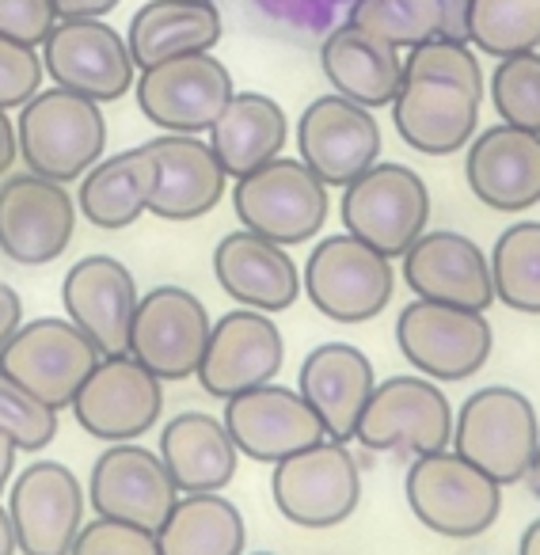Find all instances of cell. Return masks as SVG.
<instances>
[{
	"label": "cell",
	"mask_w": 540,
	"mask_h": 555,
	"mask_svg": "<svg viewBox=\"0 0 540 555\" xmlns=\"http://www.w3.org/2000/svg\"><path fill=\"white\" fill-rule=\"evenodd\" d=\"M138 282L115 255H85L62 282L65 317L95 343L103 358L130 354V327L138 312Z\"/></svg>",
	"instance_id": "cell-21"
},
{
	"label": "cell",
	"mask_w": 540,
	"mask_h": 555,
	"mask_svg": "<svg viewBox=\"0 0 540 555\" xmlns=\"http://www.w3.org/2000/svg\"><path fill=\"white\" fill-rule=\"evenodd\" d=\"M57 12L50 0H0V35L4 39L42 47L47 35L54 31Z\"/></svg>",
	"instance_id": "cell-42"
},
{
	"label": "cell",
	"mask_w": 540,
	"mask_h": 555,
	"mask_svg": "<svg viewBox=\"0 0 540 555\" xmlns=\"http://www.w3.org/2000/svg\"><path fill=\"white\" fill-rule=\"evenodd\" d=\"M355 441L373 453H441L453 441V403L430 377H388L362 408Z\"/></svg>",
	"instance_id": "cell-9"
},
{
	"label": "cell",
	"mask_w": 540,
	"mask_h": 555,
	"mask_svg": "<svg viewBox=\"0 0 540 555\" xmlns=\"http://www.w3.org/2000/svg\"><path fill=\"white\" fill-rule=\"evenodd\" d=\"M0 430L16 441L20 453H39L57 438V411L35 400L4 370H0Z\"/></svg>",
	"instance_id": "cell-38"
},
{
	"label": "cell",
	"mask_w": 540,
	"mask_h": 555,
	"mask_svg": "<svg viewBox=\"0 0 540 555\" xmlns=\"http://www.w3.org/2000/svg\"><path fill=\"white\" fill-rule=\"evenodd\" d=\"M373 388H377L373 362L350 343H320L305 354L301 373H297V392L320 415L327 438L343 446L355 441L358 418Z\"/></svg>",
	"instance_id": "cell-26"
},
{
	"label": "cell",
	"mask_w": 540,
	"mask_h": 555,
	"mask_svg": "<svg viewBox=\"0 0 540 555\" xmlns=\"http://www.w3.org/2000/svg\"><path fill=\"white\" fill-rule=\"evenodd\" d=\"M20 156V141H16V122L9 118V111H0V179L9 176L12 164Z\"/></svg>",
	"instance_id": "cell-46"
},
{
	"label": "cell",
	"mask_w": 540,
	"mask_h": 555,
	"mask_svg": "<svg viewBox=\"0 0 540 555\" xmlns=\"http://www.w3.org/2000/svg\"><path fill=\"white\" fill-rule=\"evenodd\" d=\"M236 456L224 423L206 411H179L160 434V461L183 494L224 491L236 476Z\"/></svg>",
	"instance_id": "cell-31"
},
{
	"label": "cell",
	"mask_w": 540,
	"mask_h": 555,
	"mask_svg": "<svg viewBox=\"0 0 540 555\" xmlns=\"http://www.w3.org/2000/svg\"><path fill=\"white\" fill-rule=\"evenodd\" d=\"M214 278L240 309L270 312V317L286 312L301 294V270L286 255V247L247 229L229 232L214 247Z\"/></svg>",
	"instance_id": "cell-25"
},
{
	"label": "cell",
	"mask_w": 540,
	"mask_h": 555,
	"mask_svg": "<svg viewBox=\"0 0 540 555\" xmlns=\"http://www.w3.org/2000/svg\"><path fill=\"white\" fill-rule=\"evenodd\" d=\"M20 324H24V301H20L16 289L0 282V350L9 347V339L20 332Z\"/></svg>",
	"instance_id": "cell-43"
},
{
	"label": "cell",
	"mask_w": 540,
	"mask_h": 555,
	"mask_svg": "<svg viewBox=\"0 0 540 555\" xmlns=\"http://www.w3.org/2000/svg\"><path fill=\"white\" fill-rule=\"evenodd\" d=\"M297 153L327 186H347L381 160V126L362 103L320 95L297 118Z\"/></svg>",
	"instance_id": "cell-18"
},
{
	"label": "cell",
	"mask_w": 540,
	"mask_h": 555,
	"mask_svg": "<svg viewBox=\"0 0 540 555\" xmlns=\"http://www.w3.org/2000/svg\"><path fill=\"white\" fill-rule=\"evenodd\" d=\"M494 301L522 317H540V221H517L491 247Z\"/></svg>",
	"instance_id": "cell-34"
},
{
	"label": "cell",
	"mask_w": 540,
	"mask_h": 555,
	"mask_svg": "<svg viewBox=\"0 0 540 555\" xmlns=\"http://www.w3.org/2000/svg\"><path fill=\"white\" fill-rule=\"evenodd\" d=\"M16 532H12V517H9V506L0 502V555H16Z\"/></svg>",
	"instance_id": "cell-48"
},
{
	"label": "cell",
	"mask_w": 540,
	"mask_h": 555,
	"mask_svg": "<svg viewBox=\"0 0 540 555\" xmlns=\"http://www.w3.org/2000/svg\"><path fill=\"white\" fill-rule=\"evenodd\" d=\"M286 362V339L270 312L232 309L214 320L206 354L198 365V385L214 400H232L240 392H252L270 385Z\"/></svg>",
	"instance_id": "cell-16"
},
{
	"label": "cell",
	"mask_w": 540,
	"mask_h": 555,
	"mask_svg": "<svg viewBox=\"0 0 540 555\" xmlns=\"http://www.w3.org/2000/svg\"><path fill=\"white\" fill-rule=\"evenodd\" d=\"M403 494L419 525L449 540L484 537L502 509V487L453 449L415 456L403 476Z\"/></svg>",
	"instance_id": "cell-4"
},
{
	"label": "cell",
	"mask_w": 540,
	"mask_h": 555,
	"mask_svg": "<svg viewBox=\"0 0 540 555\" xmlns=\"http://www.w3.org/2000/svg\"><path fill=\"white\" fill-rule=\"evenodd\" d=\"M221 423L236 453L259 464H279L327 438L324 423L309 408V400L297 388H282L274 380L224 400Z\"/></svg>",
	"instance_id": "cell-19"
},
{
	"label": "cell",
	"mask_w": 540,
	"mask_h": 555,
	"mask_svg": "<svg viewBox=\"0 0 540 555\" xmlns=\"http://www.w3.org/2000/svg\"><path fill=\"white\" fill-rule=\"evenodd\" d=\"M77 229V202L65 183L35 171L0 183V251L20 267H47L69 247Z\"/></svg>",
	"instance_id": "cell-17"
},
{
	"label": "cell",
	"mask_w": 540,
	"mask_h": 555,
	"mask_svg": "<svg viewBox=\"0 0 540 555\" xmlns=\"http://www.w3.org/2000/svg\"><path fill=\"white\" fill-rule=\"evenodd\" d=\"M16 141L27 171L54 183H73L103 160L107 118L95 100L54 85L20 107Z\"/></svg>",
	"instance_id": "cell-1"
},
{
	"label": "cell",
	"mask_w": 540,
	"mask_h": 555,
	"mask_svg": "<svg viewBox=\"0 0 540 555\" xmlns=\"http://www.w3.org/2000/svg\"><path fill=\"white\" fill-rule=\"evenodd\" d=\"M252 555H274V552H252Z\"/></svg>",
	"instance_id": "cell-51"
},
{
	"label": "cell",
	"mask_w": 540,
	"mask_h": 555,
	"mask_svg": "<svg viewBox=\"0 0 540 555\" xmlns=\"http://www.w3.org/2000/svg\"><path fill=\"white\" fill-rule=\"evenodd\" d=\"M350 24L393 42L396 50H411L419 42L441 39L446 4L441 0H355L350 4Z\"/></svg>",
	"instance_id": "cell-36"
},
{
	"label": "cell",
	"mask_w": 540,
	"mask_h": 555,
	"mask_svg": "<svg viewBox=\"0 0 540 555\" xmlns=\"http://www.w3.org/2000/svg\"><path fill=\"white\" fill-rule=\"evenodd\" d=\"M403 259V282L415 297L438 305H457V309L487 312L494 301L491 259L476 240L453 229L423 232Z\"/></svg>",
	"instance_id": "cell-22"
},
{
	"label": "cell",
	"mask_w": 540,
	"mask_h": 555,
	"mask_svg": "<svg viewBox=\"0 0 540 555\" xmlns=\"http://www.w3.org/2000/svg\"><path fill=\"white\" fill-rule=\"evenodd\" d=\"M16 456H20V446L9 438V434L0 430V494H4V487L12 483V472H16Z\"/></svg>",
	"instance_id": "cell-47"
},
{
	"label": "cell",
	"mask_w": 540,
	"mask_h": 555,
	"mask_svg": "<svg viewBox=\"0 0 540 555\" xmlns=\"http://www.w3.org/2000/svg\"><path fill=\"white\" fill-rule=\"evenodd\" d=\"M57 20H103L118 9V0H50Z\"/></svg>",
	"instance_id": "cell-44"
},
{
	"label": "cell",
	"mask_w": 540,
	"mask_h": 555,
	"mask_svg": "<svg viewBox=\"0 0 540 555\" xmlns=\"http://www.w3.org/2000/svg\"><path fill=\"white\" fill-rule=\"evenodd\" d=\"M339 217L350 236L370 244L385 259H400L426 232L430 191L408 164H373L370 171L343 186Z\"/></svg>",
	"instance_id": "cell-6"
},
{
	"label": "cell",
	"mask_w": 540,
	"mask_h": 555,
	"mask_svg": "<svg viewBox=\"0 0 540 555\" xmlns=\"http://www.w3.org/2000/svg\"><path fill=\"white\" fill-rule=\"evenodd\" d=\"M453 453L476 464L499 487L525 479L540 446V418L529 396L510 385H487L457 408Z\"/></svg>",
	"instance_id": "cell-2"
},
{
	"label": "cell",
	"mask_w": 540,
	"mask_h": 555,
	"mask_svg": "<svg viewBox=\"0 0 540 555\" xmlns=\"http://www.w3.org/2000/svg\"><path fill=\"white\" fill-rule=\"evenodd\" d=\"M290 138L286 111L262 92H236L229 107L209 126V149L221 160L224 176L240 179L282 156Z\"/></svg>",
	"instance_id": "cell-32"
},
{
	"label": "cell",
	"mask_w": 540,
	"mask_h": 555,
	"mask_svg": "<svg viewBox=\"0 0 540 555\" xmlns=\"http://www.w3.org/2000/svg\"><path fill=\"white\" fill-rule=\"evenodd\" d=\"M156 179H160V168H156V156L149 153V145L123 149V153L107 156V160L92 164L85 171L77 191V209L95 229H130L141 214H149Z\"/></svg>",
	"instance_id": "cell-30"
},
{
	"label": "cell",
	"mask_w": 540,
	"mask_h": 555,
	"mask_svg": "<svg viewBox=\"0 0 540 555\" xmlns=\"http://www.w3.org/2000/svg\"><path fill=\"white\" fill-rule=\"evenodd\" d=\"M396 347L423 377L468 380L491 358L494 332L487 324V312L415 297L396 317Z\"/></svg>",
	"instance_id": "cell-11"
},
{
	"label": "cell",
	"mask_w": 540,
	"mask_h": 555,
	"mask_svg": "<svg viewBox=\"0 0 540 555\" xmlns=\"http://www.w3.org/2000/svg\"><path fill=\"white\" fill-rule=\"evenodd\" d=\"M42 65L57 88L95 103H118L138 80L126 35L103 20H57L42 42Z\"/></svg>",
	"instance_id": "cell-12"
},
{
	"label": "cell",
	"mask_w": 540,
	"mask_h": 555,
	"mask_svg": "<svg viewBox=\"0 0 540 555\" xmlns=\"http://www.w3.org/2000/svg\"><path fill=\"white\" fill-rule=\"evenodd\" d=\"M149 153L156 156V194L149 202V214L160 221H198L221 202L224 194V168L209 141L198 133H160V138L145 141Z\"/></svg>",
	"instance_id": "cell-27"
},
{
	"label": "cell",
	"mask_w": 540,
	"mask_h": 555,
	"mask_svg": "<svg viewBox=\"0 0 540 555\" xmlns=\"http://www.w3.org/2000/svg\"><path fill=\"white\" fill-rule=\"evenodd\" d=\"M301 289L312 309L335 324H370L388 309L396 289L393 259L350 232L324 236L305 259Z\"/></svg>",
	"instance_id": "cell-5"
},
{
	"label": "cell",
	"mask_w": 540,
	"mask_h": 555,
	"mask_svg": "<svg viewBox=\"0 0 540 555\" xmlns=\"http://www.w3.org/2000/svg\"><path fill=\"white\" fill-rule=\"evenodd\" d=\"M133 95L141 115L156 130L209 133V126L236 95V85H232V73L214 57V50H206V54H179L141 69V77L133 80Z\"/></svg>",
	"instance_id": "cell-10"
},
{
	"label": "cell",
	"mask_w": 540,
	"mask_h": 555,
	"mask_svg": "<svg viewBox=\"0 0 540 555\" xmlns=\"http://www.w3.org/2000/svg\"><path fill=\"white\" fill-rule=\"evenodd\" d=\"M441 4H446V31H441V39L468 42V9H472V0H441Z\"/></svg>",
	"instance_id": "cell-45"
},
{
	"label": "cell",
	"mask_w": 540,
	"mask_h": 555,
	"mask_svg": "<svg viewBox=\"0 0 540 555\" xmlns=\"http://www.w3.org/2000/svg\"><path fill=\"white\" fill-rule=\"evenodd\" d=\"M232 209L247 232L274 240V244H305L327 224L332 194L327 183L297 156H274L262 168L247 171L232 186Z\"/></svg>",
	"instance_id": "cell-3"
},
{
	"label": "cell",
	"mask_w": 540,
	"mask_h": 555,
	"mask_svg": "<svg viewBox=\"0 0 540 555\" xmlns=\"http://www.w3.org/2000/svg\"><path fill=\"white\" fill-rule=\"evenodd\" d=\"M209 312L191 289L156 286L138 301L130 327V358H138L153 377L187 380L198 373L209 343Z\"/></svg>",
	"instance_id": "cell-13"
},
{
	"label": "cell",
	"mask_w": 540,
	"mask_h": 555,
	"mask_svg": "<svg viewBox=\"0 0 540 555\" xmlns=\"http://www.w3.org/2000/svg\"><path fill=\"white\" fill-rule=\"evenodd\" d=\"M270 499L301 529H335L362 502V468L343 441H317L270 464Z\"/></svg>",
	"instance_id": "cell-7"
},
{
	"label": "cell",
	"mask_w": 540,
	"mask_h": 555,
	"mask_svg": "<svg viewBox=\"0 0 540 555\" xmlns=\"http://www.w3.org/2000/svg\"><path fill=\"white\" fill-rule=\"evenodd\" d=\"M69 555H160V544L153 529L115 521V517H92L88 525H80Z\"/></svg>",
	"instance_id": "cell-41"
},
{
	"label": "cell",
	"mask_w": 540,
	"mask_h": 555,
	"mask_svg": "<svg viewBox=\"0 0 540 555\" xmlns=\"http://www.w3.org/2000/svg\"><path fill=\"white\" fill-rule=\"evenodd\" d=\"M42 77H47V65L39 47L0 35V111H16L35 100L42 92Z\"/></svg>",
	"instance_id": "cell-40"
},
{
	"label": "cell",
	"mask_w": 540,
	"mask_h": 555,
	"mask_svg": "<svg viewBox=\"0 0 540 555\" xmlns=\"http://www.w3.org/2000/svg\"><path fill=\"white\" fill-rule=\"evenodd\" d=\"M224 20L214 0H149L126 27V47L138 69L179 54H206L221 42Z\"/></svg>",
	"instance_id": "cell-29"
},
{
	"label": "cell",
	"mask_w": 540,
	"mask_h": 555,
	"mask_svg": "<svg viewBox=\"0 0 540 555\" xmlns=\"http://www.w3.org/2000/svg\"><path fill=\"white\" fill-rule=\"evenodd\" d=\"M464 179L487 209L522 214L540 202V133L517 126H487L468 141Z\"/></svg>",
	"instance_id": "cell-24"
},
{
	"label": "cell",
	"mask_w": 540,
	"mask_h": 555,
	"mask_svg": "<svg viewBox=\"0 0 540 555\" xmlns=\"http://www.w3.org/2000/svg\"><path fill=\"white\" fill-rule=\"evenodd\" d=\"M85 487L62 461H35L12 479L9 517L24 555H69L85 525Z\"/></svg>",
	"instance_id": "cell-15"
},
{
	"label": "cell",
	"mask_w": 540,
	"mask_h": 555,
	"mask_svg": "<svg viewBox=\"0 0 540 555\" xmlns=\"http://www.w3.org/2000/svg\"><path fill=\"white\" fill-rule=\"evenodd\" d=\"M403 77H438L464 85L484 100V65H479L476 50L468 42L457 39H430L419 42L403 54Z\"/></svg>",
	"instance_id": "cell-39"
},
{
	"label": "cell",
	"mask_w": 540,
	"mask_h": 555,
	"mask_svg": "<svg viewBox=\"0 0 540 555\" xmlns=\"http://www.w3.org/2000/svg\"><path fill=\"white\" fill-rule=\"evenodd\" d=\"M468 47L487 57L540 50V0H472Z\"/></svg>",
	"instance_id": "cell-35"
},
{
	"label": "cell",
	"mask_w": 540,
	"mask_h": 555,
	"mask_svg": "<svg viewBox=\"0 0 540 555\" xmlns=\"http://www.w3.org/2000/svg\"><path fill=\"white\" fill-rule=\"evenodd\" d=\"M479 100L464 85L438 77H403L393 100V126L403 145L423 156H449L479 133Z\"/></svg>",
	"instance_id": "cell-23"
},
{
	"label": "cell",
	"mask_w": 540,
	"mask_h": 555,
	"mask_svg": "<svg viewBox=\"0 0 540 555\" xmlns=\"http://www.w3.org/2000/svg\"><path fill=\"white\" fill-rule=\"evenodd\" d=\"M179 487L168 476L160 453L138 441H115L92 464L88 476V502L95 517H115L141 529H160L168 509L176 506Z\"/></svg>",
	"instance_id": "cell-20"
},
{
	"label": "cell",
	"mask_w": 540,
	"mask_h": 555,
	"mask_svg": "<svg viewBox=\"0 0 540 555\" xmlns=\"http://www.w3.org/2000/svg\"><path fill=\"white\" fill-rule=\"evenodd\" d=\"M487 95L506 126L540 133V50L499 57Z\"/></svg>",
	"instance_id": "cell-37"
},
{
	"label": "cell",
	"mask_w": 540,
	"mask_h": 555,
	"mask_svg": "<svg viewBox=\"0 0 540 555\" xmlns=\"http://www.w3.org/2000/svg\"><path fill=\"white\" fill-rule=\"evenodd\" d=\"M160 555H244L247 525L221 491L179 494L156 529Z\"/></svg>",
	"instance_id": "cell-33"
},
{
	"label": "cell",
	"mask_w": 540,
	"mask_h": 555,
	"mask_svg": "<svg viewBox=\"0 0 540 555\" xmlns=\"http://www.w3.org/2000/svg\"><path fill=\"white\" fill-rule=\"evenodd\" d=\"M69 408L88 438L115 446V441L145 438L153 430L164 411V388L160 377H153L138 358L115 354L100 358Z\"/></svg>",
	"instance_id": "cell-14"
},
{
	"label": "cell",
	"mask_w": 540,
	"mask_h": 555,
	"mask_svg": "<svg viewBox=\"0 0 540 555\" xmlns=\"http://www.w3.org/2000/svg\"><path fill=\"white\" fill-rule=\"evenodd\" d=\"M525 479H529L532 494L540 499V446H537V453H532V464H529V472H525Z\"/></svg>",
	"instance_id": "cell-50"
},
{
	"label": "cell",
	"mask_w": 540,
	"mask_h": 555,
	"mask_svg": "<svg viewBox=\"0 0 540 555\" xmlns=\"http://www.w3.org/2000/svg\"><path fill=\"white\" fill-rule=\"evenodd\" d=\"M517 555H540V517H537V521H529V529L522 532Z\"/></svg>",
	"instance_id": "cell-49"
},
{
	"label": "cell",
	"mask_w": 540,
	"mask_h": 555,
	"mask_svg": "<svg viewBox=\"0 0 540 555\" xmlns=\"http://www.w3.org/2000/svg\"><path fill=\"white\" fill-rule=\"evenodd\" d=\"M320 69L332 92L362 103V107H393L403 85V54L393 42L362 31L358 24H339L320 42Z\"/></svg>",
	"instance_id": "cell-28"
},
{
	"label": "cell",
	"mask_w": 540,
	"mask_h": 555,
	"mask_svg": "<svg viewBox=\"0 0 540 555\" xmlns=\"http://www.w3.org/2000/svg\"><path fill=\"white\" fill-rule=\"evenodd\" d=\"M100 358L95 343L69 317H39L20 324L9 347L0 350V370L24 385L35 400L62 411L73 403Z\"/></svg>",
	"instance_id": "cell-8"
}]
</instances>
